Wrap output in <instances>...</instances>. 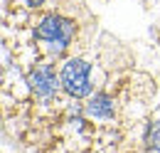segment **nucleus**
<instances>
[{
  "mask_svg": "<svg viewBox=\"0 0 160 153\" xmlns=\"http://www.w3.org/2000/svg\"><path fill=\"white\" fill-rule=\"evenodd\" d=\"M113 99L108 94H96L91 96V101H89V106H86V111L91 116H96V119H111L113 116Z\"/></svg>",
  "mask_w": 160,
  "mask_h": 153,
  "instance_id": "4",
  "label": "nucleus"
},
{
  "mask_svg": "<svg viewBox=\"0 0 160 153\" xmlns=\"http://www.w3.org/2000/svg\"><path fill=\"white\" fill-rule=\"evenodd\" d=\"M30 84H32V89H35V94L37 96H54L57 92V76L52 72V67H40V69H35L32 76H30Z\"/></svg>",
  "mask_w": 160,
  "mask_h": 153,
  "instance_id": "3",
  "label": "nucleus"
},
{
  "mask_svg": "<svg viewBox=\"0 0 160 153\" xmlns=\"http://www.w3.org/2000/svg\"><path fill=\"white\" fill-rule=\"evenodd\" d=\"M59 84L64 92L72 96H89L91 94V76H89V64L84 59H67L59 72Z\"/></svg>",
  "mask_w": 160,
  "mask_h": 153,
  "instance_id": "2",
  "label": "nucleus"
},
{
  "mask_svg": "<svg viewBox=\"0 0 160 153\" xmlns=\"http://www.w3.org/2000/svg\"><path fill=\"white\" fill-rule=\"evenodd\" d=\"M145 146L150 151H158L160 148V121L148 124V129H145Z\"/></svg>",
  "mask_w": 160,
  "mask_h": 153,
  "instance_id": "5",
  "label": "nucleus"
},
{
  "mask_svg": "<svg viewBox=\"0 0 160 153\" xmlns=\"http://www.w3.org/2000/svg\"><path fill=\"white\" fill-rule=\"evenodd\" d=\"M25 3H27V5H32V8H37V5H42L44 0H25Z\"/></svg>",
  "mask_w": 160,
  "mask_h": 153,
  "instance_id": "6",
  "label": "nucleus"
},
{
  "mask_svg": "<svg viewBox=\"0 0 160 153\" xmlns=\"http://www.w3.org/2000/svg\"><path fill=\"white\" fill-rule=\"evenodd\" d=\"M35 35H37V40L54 47V52H62L74 37V22L67 18H59V15H47L37 25Z\"/></svg>",
  "mask_w": 160,
  "mask_h": 153,
  "instance_id": "1",
  "label": "nucleus"
}]
</instances>
